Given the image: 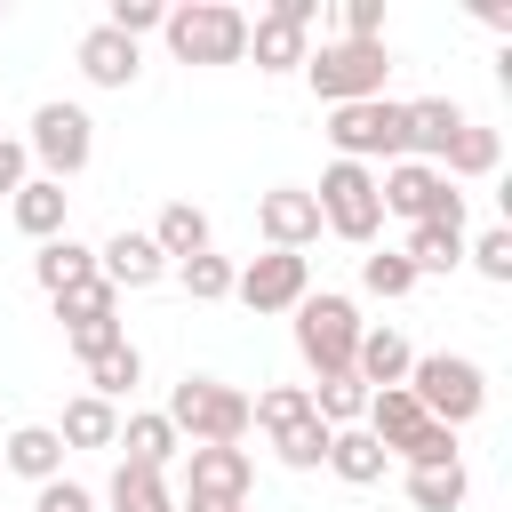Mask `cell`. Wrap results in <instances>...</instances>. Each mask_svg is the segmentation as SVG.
I'll return each mask as SVG.
<instances>
[{
    "instance_id": "cell-1",
    "label": "cell",
    "mask_w": 512,
    "mask_h": 512,
    "mask_svg": "<svg viewBox=\"0 0 512 512\" xmlns=\"http://www.w3.org/2000/svg\"><path fill=\"white\" fill-rule=\"evenodd\" d=\"M168 432L184 440V448H240L248 440V392L240 384H224V376H184V384H168Z\"/></svg>"
},
{
    "instance_id": "cell-2",
    "label": "cell",
    "mask_w": 512,
    "mask_h": 512,
    "mask_svg": "<svg viewBox=\"0 0 512 512\" xmlns=\"http://www.w3.org/2000/svg\"><path fill=\"white\" fill-rule=\"evenodd\" d=\"M408 392H416V408H424L432 424H448V432H464V424L488 408V376H480V360H464V352H416Z\"/></svg>"
},
{
    "instance_id": "cell-3",
    "label": "cell",
    "mask_w": 512,
    "mask_h": 512,
    "mask_svg": "<svg viewBox=\"0 0 512 512\" xmlns=\"http://www.w3.org/2000/svg\"><path fill=\"white\" fill-rule=\"evenodd\" d=\"M168 48H176V64H240L248 56V8H232V0H184V8H168Z\"/></svg>"
},
{
    "instance_id": "cell-4",
    "label": "cell",
    "mask_w": 512,
    "mask_h": 512,
    "mask_svg": "<svg viewBox=\"0 0 512 512\" xmlns=\"http://www.w3.org/2000/svg\"><path fill=\"white\" fill-rule=\"evenodd\" d=\"M384 72H392L384 40H320V48L304 56V80H312V96H320L328 112H336V104L384 96Z\"/></svg>"
},
{
    "instance_id": "cell-5",
    "label": "cell",
    "mask_w": 512,
    "mask_h": 512,
    "mask_svg": "<svg viewBox=\"0 0 512 512\" xmlns=\"http://www.w3.org/2000/svg\"><path fill=\"white\" fill-rule=\"evenodd\" d=\"M312 200H320V232H336V240H352V248H376V232H384L376 168H360V160H328Z\"/></svg>"
},
{
    "instance_id": "cell-6",
    "label": "cell",
    "mask_w": 512,
    "mask_h": 512,
    "mask_svg": "<svg viewBox=\"0 0 512 512\" xmlns=\"http://www.w3.org/2000/svg\"><path fill=\"white\" fill-rule=\"evenodd\" d=\"M352 344H360V304L336 288H312L296 304V352L312 376H352Z\"/></svg>"
},
{
    "instance_id": "cell-7",
    "label": "cell",
    "mask_w": 512,
    "mask_h": 512,
    "mask_svg": "<svg viewBox=\"0 0 512 512\" xmlns=\"http://www.w3.org/2000/svg\"><path fill=\"white\" fill-rule=\"evenodd\" d=\"M328 144H336V160H408V104H392V96H368V104H336L328 112Z\"/></svg>"
},
{
    "instance_id": "cell-8",
    "label": "cell",
    "mask_w": 512,
    "mask_h": 512,
    "mask_svg": "<svg viewBox=\"0 0 512 512\" xmlns=\"http://www.w3.org/2000/svg\"><path fill=\"white\" fill-rule=\"evenodd\" d=\"M24 152L40 160V176H48V184H64V176H80V168L96 160V120H88L80 104H64V96H56V104H40V112H32Z\"/></svg>"
},
{
    "instance_id": "cell-9",
    "label": "cell",
    "mask_w": 512,
    "mask_h": 512,
    "mask_svg": "<svg viewBox=\"0 0 512 512\" xmlns=\"http://www.w3.org/2000/svg\"><path fill=\"white\" fill-rule=\"evenodd\" d=\"M376 200H384V216H408V224H464V192L440 176V168H424V160H392L384 176H376Z\"/></svg>"
},
{
    "instance_id": "cell-10",
    "label": "cell",
    "mask_w": 512,
    "mask_h": 512,
    "mask_svg": "<svg viewBox=\"0 0 512 512\" xmlns=\"http://www.w3.org/2000/svg\"><path fill=\"white\" fill-rule=\"evenodd\" d=\"M248 488H256L248 448H192V456H184V496H176V512H240Z\"/></svg>"
},
{
    "instance_id": "cell-11",
    "label": "cell",
    "mask_w": 512,
    "mask_h": 512,
    "mask_svg": "<svg viewBox=\"0 0 512 512\" xmlns=\"http://www.w3.org/2000/svg\"><path fill=\"white\" fill-rule=\"evenodd\" d=\"M232 296H240L248 312H296V304L312 296V256L264 248V256H248V264L232 272Z\"/></svg>"
},
{
    "instance_id": "cell-12",
    "label": "cell",
    "mask_w": 512,
    "mask_h": 512,
    "mask_svg": "<svg viewBox=\"0 0 512 512\" xmlns=\"http://www.w3.org/2000/svg\"><path fill=\"white\" fill-rule=\"evenodd\" d=\"M256 232H264V248L304 256V248L320 240V200H312L304 184H272V192L256 200Z\"/></svg>"
},
{
    "instance_id": "cell-13",
    "label": "cell",
    "mask_w": 512,
    "mask_h": 512,
    "mask_svg": "<svg viewBox=\"0 0 512 512\" xmlns=\"http://www.w3.org/2000/svg\"><path fill=\"white\" fill-rule=\"evenodd\" d=\"M96 280L104 288H160L168 280V256L152 248V232H112L96 248Z\"/></svg>"
},
{
    "instance_id": "cell-14",
    "label": "cell",
    "mask_w": 512,
    "mask_h": 512,
    "mask_svg": "<svg viewBox=\"0 0 512 512\" xmlns=\"http://www.w3.org/2000/svg\"><path fill=\"white\" fill-rule=\"evenodd\" d=\"M80 72H88V88H136L144 48H136V40H120L112 24H88V32H80Z\"/></svg>"
},
{
    "instance_id": "cell-15",
    "label": "cell",
    "mask_w": 512,
    "mask_h": 512,
    "mask_svg": "<svg viewBox=\"0 0 512 512\" xmlns=\"http://www.w3.org/2000/svg\"><path fill=\"white\" fill-rule=\"evenodd\" d=\"M472 112L456 104V96H416L408 104V160H424V168H440V152L456 144V128H464Z\"/></svg>"
},
{
    "instance_id": "cell-16",
    "label": "cell",
    "mask_w": 512,
    "mask_h": 512,
    "mask_svg": "<svg viewBox=\"0 0 512 512\" xmlns=\"http://www.w3.org/2000/svg\"><path fill=\"white\" fill-rule=\"evenodd\" d=\"M408 368H416V352H408V336H400V328H360V344H352V376H360L368 392L408 384Z\"/></svg>"
},
{
    "instance_id": "cell-17",
    "label": "cell",
    "mask_w": 512,
    "mask_h": 512,
    "mask_svg": "<svg viewBox=\"0 0 512 512\" xmlns=\"http://www.w3.org/2000/svg\"><path fill=\"white\" fill-rule=\"evenodd\" d=\"M0 464L24 472L32 488H40V480H64V440H56V424H16V432L0 440Z\"/></svg>"
},
{
    "instance_id": "cell-18",
    "label": "cell",
    "mask_w": 512,
    "mask_h": 512,
    "mask_svg": "<svg viewBox=\"0 0 512 512\" xmlns=\"http://www.w3.org/2000/svg\"><path fill=\"white\" fill-rule=\"evenodd\" d=\"M248 56H256V72H304L312 32H296V24H280V16L264 8V16H248Z\"/></svg>"
},
{
    "instance_id": "cell-19",
    "label": "cell",
    "mask_w": 512,
    "mask_h": 512,
    "mask_svg": "<svg viewBox=\"0 0 512 512\" xmlns=\"http://www.w3.org/2000/svg\"><path fill=\"white\" fill-rule=\"evenodd\" d=\"M496 160H504V136L480 128V120H464L456 144L440 152V176H448V184H472V176H496Z\"/></svg>"
},
{
    "instance_id": "cell-20",
    "label": "cell",
    "mask_w": 512,
    "mask_h": 512,
    "mask_svg": "<svg viewBox=\"0 0 512 512\" xmlns=\"http://www.w3.org/2000/svg\"><path fill=\"white\" fill-rule=\"evenodd\" d=\"M8 216H16V232H24V240H64V184L24 176V192L8 200Z\"/></svg>"
},
{
    "instance_id": "cell-21",
    "label": "cell",
    "mask_w": 512,
    "mask_h": 512,
    "mask_svg": "<svg viewBox=\"0 0 512 512\" xmlns=\"http://www.w3.org/2000/svg\"><path fill=\"white\" fill-rule=\"evenodd\" d=\"M400 256H408V272L424 280V272H456L464 264V224H408V240H400Z\"/></svg>"
},
{
    "instance_id": "cell-22",
    "label": "cell",
    "mask_w": 512,
    "mask_h": 512,
    "mask_svg": "<svg viewBox=\"0 0 512 512\" xmlns=\"http://www.w3.org/2000/svg\"><path fill=\"white\" fill-rule=\"evenodd\" d=\"M56 440H64V448H112V440H120V408H112V400H96V392H72V400H64Z\"/></svg>"
},
{
    "instance_id": "cell-23",
    "label": "cell",
    "mask_w": 512,
    "mask_h": 512,
    "mask_svg": "<svg viewBox=\"0 0 512 512\" xmlns=\"http://www.w3.org/2000/svg\"><path fill=\"white\" fill-rule=\"evenodd\" d=\"M32 280H40L48 296H64V288L96 280V248H80L72 232H64V240H40V256H32Z\"/></svg>"
},
{
    "instance_id": "cell-24",
    "label": "cell",
    "mask_w": 512,
    "mask_h": 512,
    "mask_svg": "<svg viewBox=\"0 0 512 512\" xmlns=\"http://www.w3.org/2000/svg\"><path fill=\"white\" fill-rule=\"evenodd\" d=\"M112 448H128L120 464H144V472H168V456H176L184 440L168 432V416H160V408H144V416H128V424H120V440H112Z\"/></svg>"
},
{
    "instance_id": "cell-25",
    "label": "cell",
    "mask_w": 512,
    "mask_h": 512,
    "mask_svg": "<svg viewBox=\"0 0 512 512\" xmlns=\"http://www.w3.org/2000/svg\"><path fill=\"white\" fill-rule=\"evenodd\" d=\"M384 464H392V456H384L360 424H352V432H328V472H336L344 488H376V480H384Z\"/></svg>"
},
{
    "instance_id": "cell-26",
    "label": "cell",
    "mask_w": 512,
    "mask_h": 512,
    "mask_svg": "<svg viewBox=\"0 0 512 512\" xmlns=\"http://www.w3.org/2000/svg\"><path fill=\"white\" fill-rule=\"evenodd\" d=\"M152 248H160V256H168V272H176L184 256H200V248H208V216H200L192 200H168V208H160V224H152Z\"/></svg>"
},
{
    "instance_id": "cell-27",
    "label": "cell",
    "mask_w": 512,
    "mask_h": 512,
    "mask_svg": "<svg viewBox=\"0 0 512 512\" xmlns=\"http://www.w3.org/2000/svg\"><path fill=\"white\" fill-rule=\"evenodd\" d=\"M136 384H144V352H136L128 336H120V344H104V352L88 360V392H96V400H128Z\"/></svg>"
},
{
    "instance_id": "cell-28",
    "label": "cell",
    "mask_w": 512,
    "mask_h": 512,
    "mask_svg": "<svg viewBox=\"0 0 512 512\" xmlns=\"http://www.w3.org/2000/svg\"><path fill=\"white\" fill-rule=\"evenodd\" d=\"M312 416H320L328 432H352V424L368 416V384H360V376H320V392H312Z\"/></svg>"
},
{
    "instance_id": "cell-29",
    "label": "cell",
    "mask_w": 512,
    "mask_h": 512,
    "mask_svg": "<svg viewBox=\"0 0 512 512\" xmlns=\"http://www.w3.org/2000/svg\"><path fill=\"white\" fill-rule=\"evenodd\" d=\"M312 416V384H264L256 400H248V424H264L272 440L288 432V424H304Z\"/></svg>"
},
{
    "instance_id": "cell-30",
    "label": "cell",
    "mask_w": 512,
    "mask_h": 512,
    "mask_svg": "<svg viewBox=\"0 0 512 512\" xmlns=\"http://www.w3.org/2000/svg\"><path fill=\"white\" fill-rule=\"evenodd\" d=\"M112 512H176L168 480L144 472V464H112Z\"/></svg>"
},
{
    "instance_id": "cell-31",
    "label": "cell",
    "mask_w": 512,
    "mask_h": 512,
    "mask_svg": "<svg viewBox=\"0 0 512 512\" xmlns=\"http://www.w3.org/2000/svg\"><path fill=\"white\" fill-rule=\"evenodd\" d=\"M232 272H240V264H232V256H216V248H200V256H184V264H176V280H184V296H192V304H224V296H232Z\"/></svg>"
},
{
    "instance_id": "cell-32",
    "label": "cell",
    "mask_w": 512,
    "mask_h": 512,
    "mask_svg": "<svg viewBox=\"0 0 512 512\" xmlns=\"http://www.w3.org/2000/svg\"><path fill=\"white\" fill-rule=\"evenodd\" d=\"M464 496H472L464 464H440V472H408V504H416V512H456Z\"/></svg>"
},
{
    "instance_id": "cell-33",
    "label": "cell",
    "mask_w": 512,
    "mask_h": 512,
    "mask_svg": "<svg viewBox=\"0 0 512 512\" xmlns=\"http://www.w3.org/2000/svg\"><path fill=\"white\" fill-rule=\"evenodd\" d=\"M360 288H368V296H384V304H400V296L416 288V272H408V256H400V248H368V256H360Z\"/></svg>"
},
{
    "instance_id": "cell-34",
    "label": "cell",
    "mask_w": 512,
    "mask_h": 512,
    "mask_svg": "<svg viewBox=\"0 0 512 512\" xmlns=\"http://www.w3.org/2000/svg\"><path fill=\"white\" fill-rule=\"evenodd\" d=\"M56 320H64V328L120 320V288H104V280H80V288H64V296H56Z\"/></svg>"
},
{
    "instance_id": "cell-35",
    "label": "cell",
    "mask_w": 512,
    "mask_h": 512,
    "mask_svg": "<svg viewBox=\"0 0 512 512\" xmlns=\"http://www.w3.org/2000/svg\"><path fill=\"white\" fill-rule=\"evenodd\" d=\"M392 456H400V464H408V472H440V464H456V432H448V424H432V416H424V424H416V432H408V440H400V448H392Z\"/></svg>"
},
{
    "instance_id": "cell-36",
    "label": "cell",
    "mask_w": 512,
    "mask_h": 512,
    "mask_svg": "<svg viewBox=\"0 0 512 512\" xmlns=\"http://www.w3.org/2000/svg\"><path fill=\"white\" fill-rule=\"evenodd\" d=\"M272 448H280V464H288V472H320V464H328V424H320V416H304V424H288Z\"/></svg>"
},
{
    "instance_id": "cell-37",
    "label": "cell",
    "mask_w": 512,
    "mask_h": 512,
    "mask_svg": "<svg viewBox=\"0 0 512 512\" xmlns=\"http://www.w3.org/2000/svg\"><path fill=\"white\" fill-rule=\"evenodd\" d=\"M464 264H472L480 280H496V288H504V280H512V224H488L480 240H464Z\"/></svg>"
},
{
    "instance_id": "cell-38",
    "label": "cell",
    "mask_w": 512,
    "mask_h": 512,
    "mask_svg": "<svg viewBox=\"0 0 512 512\" xmlns=\"http://www.w3.org/2000/svg\"><path fill=\"white\" fill-rule=\"evenodd\" d=\"M104 24H112L120 40H144V32H160V24H168V8H160V0H112V8H104Z\"/></svg>"
},
{
    "instance_id": "cell-39",
    "label": "cell",
    "mask_w": 512,
    "mask_h": 512,
    "mask_svg": "<svg viewBox=\"0 0 512 512\" xmlns=\"http://www.w3.org/2000/svg\"><path fill=\"white\" fill-rule=\"evenodd\" d=\"M32 512H96V496L80 480H40L32 488Z\"/></svg>"
},
{
    "instance_id": "cell-40",
    "label": "cell",
    "mask_w": 512,
    "mask_h": 512,
    "mask_svg": "<svg viewBox=\"0 0 512 512\" xmlns=\"http://www.w3.org/2000/svg\"><path fill=\"white\" fill-rule=\"evenodd\" d=\"M344 40H384V0H344Z\"/></svg>"
},
{
    "instance_id": "cell-41",
    "label": "cell",
    "mask_w": 512,
    "mask_h": 512,
    "mask_svg": "<svg viewBox=\"0 0 512 512\" xmlns=\"http://www.w3.org/2000/svg\"><path fill=\"white\" fill-rule=\"evenodd\" d=\"M24 168H32V152L0 136V200H16V192H24Z\"/></svg>"
},
{
    "instance_id": "cell-42",
    "label": "cell",
    "mask_w": 512,
    "mask_h": 512,
    "mask_svg": "<svg viewBox=\"0 0 512 512\" xmlns=\"http://www.w3.org/2000/svg\"><path fill=\"white\" fill-rule=\"evenodd\" d=\"M0 16H8V8H0Z\"/></svg>"
},
{
    "instance_id": "cell-43",
    "label": "cell",
    "mask_w": 512,
    "mask_h": 512,
    "mask_svg": "<svg viewBox=\"0 0 512 512\" xmlns=\"http://www.w3.org/2000/svg\"><path fill=\"white\" fill-rule=\"evenodd\" d=\"M0 472H8V464H0Z\"/></svg>"
},
{
    "instance_id": "cell-44",
    "label": "cell",
    "mask_w": 512,
    "mask_h": 512,
    "mask_svg": "<svg viewBox=\"0 0 512 512\" xmlns=\"http://www.w3.org/2000/svg\"><path fill=\"white\" fill-rule=\"evenodd\" d=\"M240 512H248V504H240Z\"/></svg>"
}]
</instances>
